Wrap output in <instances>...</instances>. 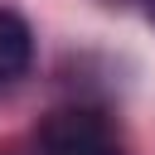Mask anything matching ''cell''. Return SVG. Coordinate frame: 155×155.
<instances>
[{"mask_svg":"<svg viewBox=\"0 0 155 155\" xmlns=\"http://www.w3.org/2000/svg\"><path fill=\"white\" fill-rule=\"evenodd\" d=\"M145 10H150V24H155V0H150V5H145Z\"/></svg>","mask_w":155,"mask_h":155,"instance_id":"cell-3","label":"cell"},{"mask_svg":"<svg viewBox=\"0 0 155 155\" xmlns=\"http://www.w3.org/2000/svg\"><path fill=\"white\" fill-rule=\"evenodd\" d=\"M39 155H121V150H116V136L102 111L58 107L39 126Z\"/></svg>","mask_w":155,"mask_h":155,"instance_id":"cell-1","label":"cell"},{"mask_svg":"<svg viewBox=\"0 0 155 155\" xmlns=\"http://www.w3.org/2000/svg\"><path fill=\"white\" fill-rule=\"evenodd\" d=\"M29 63H34V29H29L24 15L0 5V82L24 78Z\"/></svg>","mask_w":155,"mask_h":155,"instance_id":"cell-2","label":"cell"}]
</instances>
